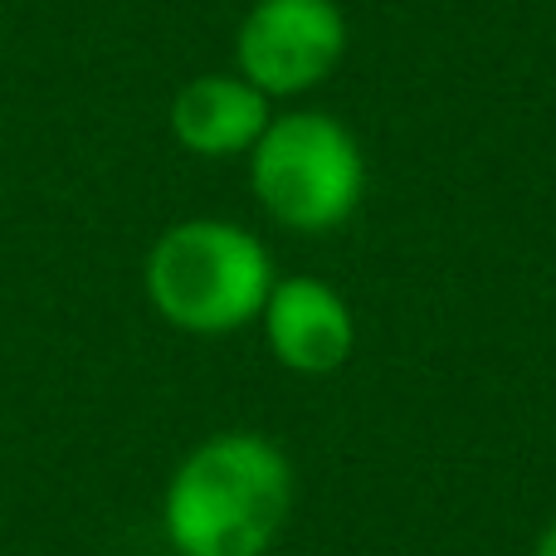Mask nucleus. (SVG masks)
<instances>
[{
    "label": "nucleus",
    "mask_w": 556,
    "mask_h": 556,
    "mask_svg": "<svg viewBox=\"0 0 556 556\" xmlns=\"http://www.w3.org/2000/svg\"><path fill=\"white\" fill-rule=\"evenodd\" d=\"M264 337L288 371L327 376L352 356V313L323 278H278L264 303Z\"/></svg>",
    "instance_id": "nucleus-5"
},
{
    "label": "nucleus",
    "mask_w": 556,
    "mask_h": 556,
    "mask_svg": "<svg viewBox=\"0 0 556 556\" xmlns=\"http://www.w3.org/2000/svg\"><path fill=\"white\" fill-rule=\"evenodd\" d=\"M274 283L269 250L235 220H181L147 254V298L156 317L195 337L250 327Z\"/></svg>",
    "instance_id": "nucleus-2"
},
{
    "label": "nucleus",
    "mask_w": 556,
    "mask_h": 556,
    "mask_svg": "<svg viewBox=\"0 0 556 556\" xmlns=\"http://www.w3.org/2000/svg\"><path fill=\"white\" fill-rule=\"evenodd\" d=\"M162 556H186V552H162Z\"/></svg>",
    "instance_id": "nucleus-8"
},
{
    "label": "nucleus",
    "mask_w": 556,
    "mask_h": 556,
    "mask_svg": "<svg viewBox=\"0 0 556 556\" xmlns=\"http://www.w3.org/2000/svg\"><path fill=\"white\" fill-rule=\"evenodd\" d=\"M269 123V98L240 74H201L172 98V137L211 162L254 152Z\"/></svg>",
    "instance_id": "nucleus-6"
},
{
    "label": "nucleus",
    "mask_w": 556,
    "mask_h": 556,
    "mask_svg": "<svg viewBox=\"0 0 556 556\" xmlns=\"http://www.w3.org/2000/svg\"><path fill=\"white\" fill-rule=\"evenodd\" d=\"M293 508V469L264 434H211L166 483L162 528L186 556H264Z\"/></svg>",
    "instance_id": "nucleus-1"
},
{
    "label": "nucleus",
    "mask_w": 556,
    "mask_h": 556,
    "mask_svg": "<svg viewBox=\"0 0 556 556\" xmlns=\"http://www.w3.org/2000/svg\"><path fill=\"white\" fill-rule=\"evenodd\" d=\"M346 20L332 0H254L235 39L240 78L264 98L307 93L337 68Z\"/></svg>",
    "instance_id": "nucleus-4"
},
{
    "label": "nucleus",
    "mask_w": 556,
    "mask_h": 556,
    "mask_svg": "<svg viewBox=\"0 0 556 556\" xmlns=\"http://www.w3.org/2000/svg\"><path fill=\"white\" fill-rule=\"evenodd\" d=\"M538 556H556V522H552V528H547V538H542V542H538Z\"/></svg>",
    "instance_id": "nucleus-7"
},
{
    "label": "nucleus",
    "mask_w": 556,
    "mask_h": 556,
    "mask_svg": "<svg viewBox=\"0 0 556 556\" xmlns=\"http://www.w3.org/2000/svg\"><path fill=\"white\" fill-rule=\"evenodd\" d=\"M260 205L288 230H332L362 205L366 162L356 137L327 113H288L250 152Z\"/></svg>",
    "instance_id": "nucleus-3"
}]
</instances>
